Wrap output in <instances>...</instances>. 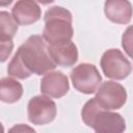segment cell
I'll return each mask as SVG.
<instances>
[{"mask_svg": "<svg viewBox=\"0 0 133 133\" xmlns=\"http://www.w3.org/2000/svg\"><path fill=\"white\" fill-rule=\"evenodd\" d=\"M96 100L100 107L104 110L119 109L127 100V91L125 87L114 81L103 82L96 94Z\"/></svg>", "mask_w": 133, "mask_h": 133, "instance_id": "obj_5", "label": "cell"}, {"mask_svg": "<svg viewBox=\"0 0 133 133\" xmlns=\"http://www.w3.org/2000/svg\"><path fill=\"white\" fill-rule=\"evenodd\" d=\"M69 79L61 72H49L41 80V91L50 98H61L69 91Z\"/></svg>", "mask_w": 133, "mask_h": 133, "instance_id": "obj_8", "label": "cell"}, {"mask_svg": "<svg viewBox=\"0 0 133 133\" xmlns=\"http://www.w3.org/2000/svg\"><path fill=\"white\" fill-rule=\"evenodd\" d=\"M11 14L18 24L26 26L38 21L42 11L36 2L31 0H20L14 5Z\"/></svg>", "mask_w": 133, "mask_h": 133, "instance_id": "obj_10", "label": "cell"}, {"mask_svg": "<svg viewBox=\"0 0 133 133\" xmlns=\"http://www.w3.org/2000/svg\"><path fill=\"white\" fill-rule=\"evenodd\" d=\"M44 21L45 28L43 37L49 45L71 41L73 37V18L68 9L61 6H53L45 12Z\"/></svg>", "mask_w": 133, "mask_h": 133, "instance_id": "obj_2", "label": "cell"}, {"mask_svg": "<svg viewBox=\"0 0 133 133\" xmlns=\"http://www.w3.org/2000/svg\"><path fill=\"white\" fill-rule=\"evenodd\" d=\"M28 119L34 125H46L51 123L57 113L56 104L50 98L36 96L29 100L27 106Z\"/></svg>", "mask_w": 133, "mask_h": 133, "instance_id": "obj_6", "label": "cell"}, {"mask_svg": "<svg viewBox=\"0 0 133 133\" xmlns=\"http://www.w3.org/2000/svg\"><path fill=\"white\" fill-rule=\"evenodd\" d=\"M104 11L111 22L116 24H127L132 17V5L127 0H107L104 5Z\"/></svg>", "mask_w": 133, "mask_h": 133, "instance_id": "obj_11", "label": "cell"}, {"mask_svg": "<svg viewBox=\"0 0 133 133\" xmlns=\"http://www.w3.org/2000/svg\"><path fill=\"white\" fill-rule=\"evenodd\" d=\"M92 128L96 133H124L126 123L119 113L101 110L94 122Z\"/></svg>", "mask_w": 133, "mask_h": 133, "instance_id": "obj_9", "label": "cell"}, {"mask_svg": "<svg viewBox=\"0 0 133 133\" xmlns=\"http://www.w3.org/2000/svg\"><path fill=\"white\" fill-rule=\"evenodd\" d=\"M23 95V86L12 78L4 77L0 81V100L4 103H15Z\"/></svg>", "mask_w": 133, "mask_h": 133, "instance_id": "obj_12", "label": "cell"}, {"mask_svg": "<svg viewBox=\"0 0 133 133\" xmlns=\"http://www.w3.org/2000/svg\"><path fill=\"white\" fill-rule=\"evenodd\" d=\"M7 73L9 76L18 78V79H25L31 76V72H29L27 70V68L25 66V64L23 63L19 53L17 52L14 57L11 58L10 62L8 63V68H7Z\"/></svg>", "mask_w": 133, "mask_h": 133, "instance_id": "obj_14", "label": "cell"}, {"mask_svg": "<svg viewBox=\"0 0 133 133\" xmlns=\"http://www.w3.org/2000/svg\"><path fill=\"white\" fill-rule=\"evenodd\" d=\"M7 133H36V132L33 128L29 127L28 125L18 124V125H15L14 127H11Z\"/></svg>", "mask_w": 133, "mask_h": 133, "instance_id": "obj_18", "label": "cell"}, {"mask_svg": "<svg viewBox=\"0 0 133 133\" xmlns=\"http://www.w3.org/2000/svg\"><path fill=\"white\" fill-rule=\"evenodd\" d=\"M101 110H104V109H102L100 107V105L98 104L96 98L88 100L85 103V105L83 106L82 111H81V117H82V121L84 122V124L86 126L92 128L94 122H95L97 115L99 114V112Z\"/></svg>", "mask_w": 133, "mask_h": 133, "instance_id": "obj_15", "label": "cell"}, {"mask_svg": "<svg viewBox=\"0 0 133 133\" xmlns=\"http://www.w3.org/2000/svg\"><path fill=\"white\" fill-rule=\"evenodd\" d=\"M71 80L78 91L89 95L98 90L102 77L94 64L80 63L71 72Z\"/></svg>", "mask_w": 133, "mask_h": 133, "instance_id": "obj_3", "label": "cell"}, {"mask_svg": "<svg viewBox=\"0 0 133 133\" xmlns=\"http://www.w3.org/2000/svg\"><path fill=\"white\" fill-rule=\"evenodd\" d=\"M101 68L106 77L115 80L127 78L132 71L130 61L118 49H109L104 52L101 58Z\"/></svg>", "mask_w": 133, "mask_h": 133, "instance_id": "obj_4", "label": "cell"}, {"mask_svg": "<svg viewBox=\"0 0 133 133\" xmlns=\"http://www.w3.org/2000/svg\"><path fill=\"white\" fill-rule=\"evenodd\" d=\"M46 43L43 36L31 35L19 47L17 52L29 72L43 75L56 68L55 62L49 55Z\"/></svg>", "mask_w": 133, "mask_h": 133, "instance_id": "obj_1", "label": "cell"}, {"mask_svg": "<svg viewBox=\"0 0 133 133\" xmlns=\"http://www.w3.org/2000/svg\"><path fill=\"white\" fill-rule=\"evenodd\" d=\"M18 30V23L7 11L0 12V39H12Z\"/></svg>", "mask_w": 133, "mask_h": 133, "instance_id": "obj_13", "label": "cell"}, {"mask_svg": "<svg viewBox=\"0 0 133 133\" xmlns=\"http://www.w3.org/2000/svg\"><path fill=\"white\" fill-rule=\"evenodd\" d=\"M122 46L128 56L133 58V25L129 26L123 33Z\"/></svg>", "mask_w": 133, "mask_h": 133, "instance_id": "obj_16", "label": "cell"}, {"mask_svg": "<svg viewBox=\"0 0 133 133\" xmlns=\"http://www.w3.org/2000/svg\"><path fill=\"white\" fill-rule=\"evenodd\" d=\"M0 43H1V61L4 62L10 55L14 48V44H12V39H0Z\"/></svg>", "mask_w": 133, "mask_h": 133, "instance_id": "obj_17", "label": "cell"}, {"mask_svg": "<svg viewBox=\"0 0 133 133\" xmlns=\"http://www.w3.org/2000/svg\"><path fill=\"white\" fill-rule=\"evenodd\" d=\"M48 52L55 64L69 68L78 60V50L72 41H63L48 46Z\"/></svg>", "mask_w": 133, "mask_h": 133, "instance_id": "obj_7", "label": "cell"}]
</instances>
